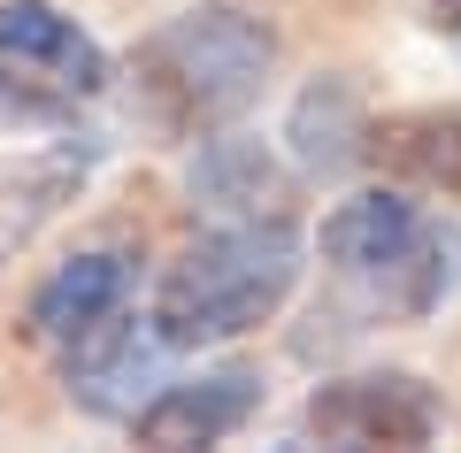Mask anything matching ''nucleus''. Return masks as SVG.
I'll return each instance as SVG.
<instances>
[{
  "instance_id": "1",
  "label": "nucleus",
  "mask_w": 461,
  "mask_h": 453,
  "mask_svg": "<svg viewBox=\"0 0 461 453\" xmlns=\"http://www.w3.org/2000/svg\"><path fill=\"white\" fill-rule=\"evenodd\" d=\"M277 69V32L230 0H200L131 47V115L162 139H208L262 100Z\"/></svg>"
},
{
  "instance_id": "8",
  "label": "nucleus",
  "mask_w": 461,
  "mask_h": 453,
  "mask_svg": "<svg viewBox=\"0 0 461 453\" xmlns=\"http://www.w3.org/2000/svg\"><path fill=\"white\" fill-rule=\"evenodd\" d=\"M131 254L123 246H85V254H69L62 269L47 276V285L32 292V339L39 346H77L85 331H100L108 315L131 308Z\"/></svg>"
},
{
  "instance_id": "10",
  "label": "nucleus",
  "mask_w": 461,
  "mask_h": 453,
  "mask_svg": "<svg viewBox=\"0 0 461 453\" xmlns=\"http://www.w3.org/2000/svg\"><path fill=\"white\" fill-rule=\"evenodd\" d=\"M369 162L400 185L461 200V108H408L369 123Z\"/></svg>"
},
{
  "instance_id": "11",
  "label": "nucleus",
  "mask_w": 461,
  "mask_h": 453,
  "mask_svg": "<svg viewBox=\"0 0 461 453\" xmlns=\"http://www.w3.org/2000/svg\"><path fill=\"white\" fill-rule=\"evenodd\" d=\"M193 200L200 208H215V215H277V193H285V177H277V162H269V146L262 139H239V131H208L200 139V154H193Z\"/></svg>"
},
{
  "instance_id": "3",
  "label": "nucleus",
  "mask_w": 461,
  "mask_h": 453,
  "mask_svg": "<svg viewBox=\"0 0 461 453\" xmlns=\"http://www.w3.org/2000/svg\"><path fill=\"white\" fill-rule=\"evenodd\" d=\"M330 276H339L369 315L393 323H423L461 292V231H446L430 208H415L408 193H354L323 215L315 231Z\"/></svg>"
},
{
  "instance_id": "9",
  "label": "nucleus",
  "mask_w": 461,
  "mask_h": 453,
  "mask_svg": "<svg viewBox=\"0 0 461 453\" xmlns=\"http://www.w3.org/2000/svg\"><path fill=\"white\" fill-rule=\"evenodd\" d=\"M285 139H293V162L308 169V177H346V169L369 162V108L362 93H354V77H315L308 93L293 100V123H285Z\"/></svg>"
},
{
  "instance_id": "4",
  "label": "nucleus",
  "mask_w": 461,
  "mask_h": 453,
  "mask_svg": "<svg viewBox=\"0 0 461 453\" xmlns=\"http://www.w3.org/2000/svg\"><path fill=\"white\" fill-rule=\"evenodd\" d=\"M108 93V54L54 0H0V123H69Z\"/></svg>"
},
{
  "instance_id": "2",
  "label": "nucleus",
  "mask_w": 461,
  "mask_h": 453,
  "mask_svg": "<svg viewBox=\"0 0 461 453\" xmlns=\"http://www.w3.org/2000/svg\"><path fill=\"white\" fill-rule=\"evenodd\" d=\"M300 285V231L285 215H239V223L193 239L154 285L147 323L169 339V354L230 346L262 331Z\"/></svg>"
},
{
  "instance_id": "5",
  "label": "nucleus",
  "mask_w": 461,
  "mask_h": 453,
  "mask_svg": "<svg viewBox=\"0 0 461 453\" xmlns=\"http://www.w3.org/2000/svg\"><path fill=\"white\" fill-rule=\"evenodd\" d=\"M446 422L438 392L408 369H369V376H330L308 392L300 430L323 446H430Z\"/></svg>"
},
{
  "instance_id": "7",
  "label": "nucleus",
  "mask_w": 461,
  "mask_h": 453,
  "mask_svg": "<svg viewBox=\"0 0 461 453\" xmlns=\"http://www.w3.org/2000/svg\"><path fill=\"white\" fill-rule=\"evenodd\" d=\"M262 369H208V376H185V385H162L147 407L131 415L139 446H223L230 430H247L262 415Z\"/></svg>"
},
{
  "instance_id": "6",
  "label": "nucleus",
  "mask_w": 461,
  "mask_h": 453,
  "mask_svg": "<svg viewBox=\"0 0 461 453\" xmlns=\"http://www.w3.org/2000/svg\"><path fill=\"white\" fill-rule=\"evenodd\" d=\"M169 339L147 323V315H108L100 331H85L77 346H62V385L69 400L85 407V415H115V422H131L139 407L154 400V369H162Z\"/></svg>"
},
{
  "instance_id": "12",
  "label": "nucleus",
  "mask_w": 461,
  "mask_h": 453,
  "mask_svg": "<svg viewBox=\"0 0 461 453\" xmlns=\"http://www.w3.org/2000/svg\"><path fill=\"white\" fill-rule=\"evenodd\" d=\"M415 16H423L430 32H461V0H415Z\"/></svg>"
}]
</instances>
